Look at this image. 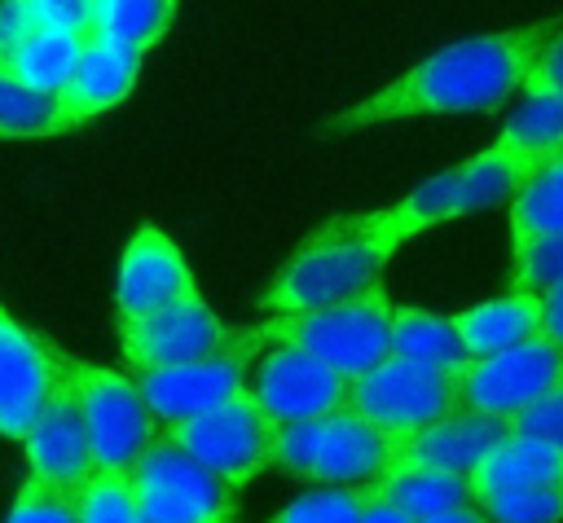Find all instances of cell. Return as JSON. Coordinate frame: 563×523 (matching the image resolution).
<instances>
[{
	"label": "cell",
	"mask_w": 563,
	"mask_h": 523,
	"mask_svg": "<svg viewBox=\"0 0 563 523\" xmlns=\"http://www.w3.org/2000/svg\"><path fill=\"white\" fill-rule=\"evenodd\" d=\"M554 31H563V22H532L519 31H493V35L457 40V44L422 57L413 70H405L383 92L334 114L330 132H352V127L413 119V114L497 110L501 101H510V92H523V79Z\"/></svg>",
	"instance_id": "1"
},
{
	"label": "cell",
	"mask_w": 563,
	"mask_h": 523,
	"mask_svg": "<svg viewBox=\"0 0 563 523\" xmlns=\"http://www.w3.org/2000/svg\"><path fill=\"white\" fill-rule=\"evenodd\" d=\"M391 255L396 242L378 233L374 215H339L295 246L290 264L273 277L260 303L268 312H308L361 299L378 286Z\"/></svg>",
	"instance_id": "2"
},
{
	"label": "cell",
	"mask_w": 563,
	"mask_h": 523,
	"mask_svg": "<svg viewBox=\"0 0 563 523\" xmlns=\"http://www.w3.org/2000/svg\"><path fill=\"white\" fill-rule=\"evenodd\" d=\"M405 453V439L387 435L369 418L339 409L312 422H290L277 435V470L317 488L378 483Z\"/></svg>",
	"instance_id": "3"
},
{
	"label": "cell",
	"mask_w": 563,
	"mask_h": 523,
	"mask_svg": "<svg viewBox=\"0 0 563 523\" xmlns=\"http://www.w3.org/2000/svg\"><path fill=\"white\" fill-rule=\"evenodd\" d=\"M391 299L383 286L365 290L361 299L330 303V308H308V312H273L260 330L264 343L273 347H299L343 378H365L383 360H391Z\"/></svg>",
	"instance_id": "4"
},
{
	"label": "cell",
	"mask_w": 563,
	"mask_h": 523,
	"mask_svg": "<svg viewBox=\"0 0 563 523\" xmlns=\"http://www.w3.org/2000/svg\"><path fill=\"white\" fill-rule=\"evenodd\" d=\"M194 461H202L211 475H220L229 488H246L251 479H260L268 466H277V435L282 422L255 400V391L246 387L242 396L224 400L220 409L189 418V422H172L163 426Z\"/></svg>",
	"instance_id": "5"
},
{
	"label": "cell",
	"mask_w": 563,
	"mask_h": 523,
	"mask_svg": "<svg viewBox=\"0 0 563 523\" xmlns=\"http://www.w3.org/2000/svg\"><path fill=\"white\" fill-rule=\"evenodd\" d=\"M66 369L84 400L97 470H136L141 457L150 453V444L163 435V418L136 387V378H123L114 369L70 360V356H66Z\"/></svg>",
	"instance_id": "6"
},
{
	"label": "cell",
	"mask_w": 563,
	"mask_h": 523,
	"mask_svg": "<svg viewBox=\"0 0 563 523\" xmlns=\"http://www.w3.org/2000/svg\"><path fill=\"white\" fill-rule=\"evenodd\" d=\"M347 409L409 444L413 435H422L427 426H435L462 409L457 374L391 356L378 369H369L365 378H352Z\"/></svg>",
	"instance_id": "7"
},
{
	"label": "cell",
	"mask_w": 563,
	"mask_h": 523,
	"mask_svg": "<svg viewBox=\"0 0 563 523\" xmlns=\"http://www.w3.org/2000/svg\"><path fill=\"white\" fill-rule=\"evenodd\" d=\"M132 475L141 523H233L238 514V488L194 461L167 431L150 444Z\"/></svg>",
	"instance_id": "8"
},
{
	"label": "cell",
	"mask_w": 563,
	"mask_h": 523,
	"mask_svg": "<svg viewBox=\"0 0 563 523\" xmlns=\"http://www.w3.org/2000/svg\"><path fill=\"white\" fill-rule=\"evenodd\" d=\"M457 374V396L466 413H484L497 422H515L523 409H532L541 396H550L563 382V352L545 338L479 356L453 369Z\"/></svg>",
	"instance_id": "9"
},
{
	"label": "cell",
	"mask_w": 563,
	"mask_h": 523,
	"mask_svg": "<svg viewBox=\"0 0 563 523\" xmlns=\"http://www.w3.org/2000/svg\"><path fill=\"white\" fill-rule=\"evenodd\" d=\"M260 347H264L260 330H233L229 343L207 360L154 369V374H132V378L145 391V400L154 404V413L163 418V426H172V422L202 418V413L220 409L224 400L242 396L246 391V365Z\"/></svg>",
	"instance_id": "10"
},
{
	"label": "cell",
	"mask_w": 563,
	"mask_h": 523,
	"mask_svg": "<svg viewBox=\"0 0 563 523\" xmlns=\"http://www.w3.org/2000/svg\"><path fill=\"white\" fill-rule=\"evenodd\" d=\"M119 325V356L128 374H154V369H176L216 356L229 343V325L198 299L172 303L163 312L136 316V321H114Z\"/></svg>",
	"instance_id": "11"
},
{
	"label": "cell",
	"mask_w": 563,
	"mask_h": 523,
	"mask_svg": "<svg viewBox=\"0 0 563 523\" xmlns=\"http://www.w3.org/2000/svg\"><path fill=\"white\" fill-rule=\"evenodd\" d=\"M62 382L66 356L0 308V435L26 444Z\"/></svg>",
	"instance_id": "12"
},
{
	"label": "cell",
	"mask_w": 563,
	"mask_h": 523,
	"mask_svg": "<svg viewBox=\"0 0 563 523\" xmlns=\"http://www.w3.org/2000/svg\"><path fill=\"white\" fill-rule=\"evenodd\" d=\"M198 299V286H194V272L189 264L180 259L176 242L154 229V224H141L128 246H123V259H119V286H114V321H136V316H150V312H163L172 303H189Z\"/></svg>",
	"instance_id": "13"
},
{
	"label": "cell",
	"mask_w": 563,
	"mask_h": 523,
	"mask_svg": "<svg viewBox=\"0 0 563 523\" xmlns=\"http://www.w3.org/2000/svg\"><path fill=\"white\" fill-rule=\"evenodd\" d=\"M251 391L282 426H290V422H312V418L347 409L352 378H343L339 369H330L325 360H317L299 347H273L268 360L260 365Z\"/></svg>",
	"instance_id": "14"
},
{
	"label": "cell",
	"mask_w": 563,
	"mask_h": 523,
	"mask_svg": "<svg viewBox=\"0 0 563 523\" xmlns=\"http://www.w3.org/2000/svg\"><path fill=\"white\" fill-rule=\"evenodd\" d=\"M26 466H31V475H40L48 483H66V488H84L97 470L84 400H79L70 369H66V382L53 391L48 409L40 413L35 431L26 435Z\"/></svg>",
	"instance_id": "15"
},
{
	"label": "cell",
	"mask_w": 563,
	"mask_h": 523,
	"mask_svg": "<svg viewBox=\"0 0 563 523\" xmlns=\"http://www.w3.org/2000/svg\"><path fill=\"white\" fill-rule=\"evenodd\" d=\"M510 435V422L484 418V413H466L457 409L453 418L427 426L422 435H413L400 453L396 466H422V470H449V475H471L501 439Z\"/></svg>",
	"instance_id": "16"
},
{
	"label": "cell",
	"mask_w": 563,
	"mask_h": 523,
	"mask_svg": "<svg viewBox=\"0 0 563 523\" xmlns=\"http://www.w3.org/2000/svg\"><path fill=\"white\" fill-rule=\"evenodd\" d=\"M136 75H141V53L92 35L88 48H84V57H79V70H75L70 88H66L57 101H62V110H66V114L75 119V127H79V123H88V119L114 110V105L132 92Z\"/></svg>",
	"instance_id": "17"
},
{
	"label": "cell",
	"mask_w": 563,
	"mask_h": 523,
	"mask_svg": "<svg viewBox=\"0 0 563 523\" xmlns=\"http://www.w3.org/2000/svg\"><path fill=\"white\" fill-rule=\"evenodd\" d=\"M453 321H457V334H462V347L471 360L497 356V352H510V347L541 338V294L510 290V294L488 299L479 308L453 312Z\"/></svg>",
	"instance_id": "18"
},
{
	"label": "cell",
	"mask_w": 563,
	"mask_h": 523,
	"mask_svg": "<svg viewBox=\"0 0 563 523\" xmlns=\"http://www.w3.org/2000/svg\"><path fill=\"white\" fill-rule=\"evenodd\" d=\"M471 501L501 488H559L563 483V448L528 435H506L471 475Z\"/></svg>",
	"instance_id": "19"
},
{
	"label": "cell",
	"mask_w": 563,
	"mask_h": 523,
	"mask_svg": "<svg viewBox=\"0 0 563 523\" xmlns=\"http://www.w3.org/2000/svg\"><path fill=\"white\" fill-rule=\"evenodd\" d=\"M541 163H545V158H532V154L510 149V145H501V141H493L484 154L457 163V171H462V185H457V215L515 202L519 189L532 180V171H537Z\"/></svg>",
	"instance_id": "20"
},
{
	"label": "cell",
	"mask_w": 563,
	"mask_h": 523,
	"mask_svg": "<svg viewBox=\"0 0 563 523\" xmlns=\"http://www.w3.org/2000/svg\"><path fill=\"white\" fill-rule=\"evenodd\" d=\"M88 40H92V31H35L26 40V48L0 75L18 79V84H26L44 97H62L70 88L75 70H79V57H84Z\"/></svg>",
	"instance_id": "21"
},
{
	"label": "cell",
	"mask_w": 563,
	"mask_h": 523,
	"mask_svg": "<svg viewBox=\"0 0 563 523\" xmlns=\"http://www.w3.org/2000/svg\"><path fill=\"white\" fill-rule=\"evenodd\" d=\"M391 356L396 360H413V365H431V369H457L466 365V347L457 334L453 316L427 312V308H396L391 316Z\"/></svg>",
	"instance_id": "22"
},
{
	"label": "cell",
	"mask_w": 563,
	"mask_h": 523,
	"mask_svg": "<svg viewBox=\"0 0 563 523\" xmlns=\"http://www.w3.org/2000/svg\"><path fill=\"white\" fill-rule=\"evenodd\" d=\"M378 497H387L391 505L409 510L418 523L457 505H475L471 501V479L466 475H449V470H422V466H391L378 483Z\"/></svg>",
	"instance_id": "23"
},
{
	"label": "cell",
	"mask_w": 563,
	"mask_h": 523,
	"mask_svg": "<svg viewBox=\"0 0 563 523\" xmlns=\"http://www.w3.org/2000/svg\"><path fill=\"white\" fill-rule=\"evenodd\" d=\"M457 185H462V171L449 167V171L422 180V185H418L413 193H405L400 202H391V207H383V211H369V215H374L378 233L400 246V242H409L413 233H422V229H431V224L457 220Z\"/></svg>",
	"instance_id": "24"
},
{
	"label": "cell",
	"mask_w": 563,
	"mask_h": 523,
	"mask_svg": "<svg viewBox=\"0 0 563 523\" xmlns=\"http://www.w3.org/2000/svg\"><path fill=\"white\" fill-rule=\"evenodd\" d=\"M563 233V154L545 158L510 202V251Z\"/></svg>",
	"instance_id": "25"
},
{
	"label": "cell",
	"mask_w": 563,
	"mask_h": 523,
	"mask_svg": "<svg viewBox=\"0 0 563 523\" xmlns=\"http://www.w3.org/2000/svg\"><path fill=\"white\" fill-rule=\"evenodd\" d=\"M176 22V0H92V35L132 53L154 48Z\"/></svg>",
	"instance_id": "26"
},
{
	"label": "cell",
	"mask_w": 563,
	"mask_h": 523,
	"mask_svg": "<svg viewBox=\"0 0 563 523\" xmlns=\"http://www.w3.org/2000/svg\"><path fill=\"white\" fill-rule=\"evenodd\" d=\"M75 119L62 110L57 97H44L9 75H0V136L4 141H40L70 132Z\"/></svg>",
	"instance_id": "27"
},
{
	"label": "cell",
	"mask_w": 563,
	"mask_h": 523,
	"mask_svg": "<svg viewBox=\"0 0 563 523\" xmlns=\"http://www.w3.org/2000/svg\"><path fill=\"white\" fill-rule=\"evenodd\" d=\"M501 145L523 149L532 158H554L563 154V97L559 92H541V97H523V105L506 119Z\"/></svg>",
	"instance_id": "28"
},
{
	"label": "cell",
	"mask_w": 563,
	"mask_h": 523,
	"mask_svg": "<svg viewBox=\"0 0 563 523\" xmlns=\"http://www.w3.org/2000/svg\"><path fill=\"white\" fill-rule=\"evenodd\" d=\"M4 523H84V488L48 483L26 470Z\"/></svg>",
	"instance_id": "29"
},
{
	"label": "cell",
	"mask_w": 563,
	"mask_h": 523,
	"mask_svg": "<svg viewBox=\"0 0 563 523\" xmlns=\"http://www.w3.org/2000/svg\"><path fill=\"white\" fill-rule=\"evenodd\" d=\"M369 505V483L361 488H312L282 505L268 523H361Z\"/></svg>",
	"instance_id": "30"
},
{
	"label": "cell",
	"mask_w": 563,
	"mask_h": 523,
	"mask_svg": "<svg viewBox=\"0 0 563 523\" xmlns=\"http://www.w3.org/2000/svg\"><path fill=\"white\" fill-rule=\"evenodd\" d=\"M84 523H141L132 470H92L84 483Z\"/></svg>",
	"instance_id": "31"
},
{
	"label": "cell",
	"mask_w": 563,
	"mask_h": 523,
	"mask_svg": "<svg viewBox=\"0 0 563 523\" xmlns=\"http://www.w3.org/2000/svg\"><path fill=\"white\" fill-rule=\"evenodd\" d=\"M475 505L493 523H559L563 519V483L559 488H501L475 497Z\"/></svg>",
	"instance_id": "32"
},
{
	"label": "cell",
	"mask_w": 563,
	"mask_h": 523,
	"mask_svg": "<svg viewBox=\"0 0 563 523\" xmlns=\"http://www.w3.org/2000/svg\"><path fill=\"white\" fill-rule=\"evenodd\" d=\"M554 286H563V233L510 251V290L545 294Z\"/></svg>",
	"instance_id": "33"
},
{
	"label": "cell",
	"mask_w": 563,
	"mask_h": 523,
	"mask_svg": "<svg viewBox=\"0 0 563 523\" xmlns=\"http://www.w3.org/2000/svg\"><path fill=\"white\" fill-rule=\"evenodd\" d=\"M35 31H92V0H18Z\"/></svg>",
	"instance_id": "34"
},
{
	"label": "cell",
	"mask_w": 563,
	"mask_h": 523,
	"mask_svg": "<svg viewBox=\"0 0 563 523\" xmlns=\"http://www.w3.org/2000/svg\"><path fill=\"white\" fill-rule=\"evenodd\" d=\"M510 435H528V439H545L563 448V382L550 396H541L532 409H523L510 422Z\"/></svg>",
	"instance_id": "35"
},
{
	"label": "cell",
	"mask_w": 563,
	"mask_h": 523,
	"mask_svg": "<svg viewBox=\"0 0 563 523\" xmlns=\"http://www.w3.org/2000/svg\"><path fill=\"white\" fill-rule=\"evenodd\" d=\"M541 92H559L563 97V31L550 35V44L537 53L528 79H523V97H541Z\"/></svg>",
	"instance_id": "36"
},
{
	"label": "cell",
	"mask_w": 563,
	"mask_h": 523,
	"mask_svg": "<svg viewBox=\"0 0 563 523\" xmlns=\"http://www.w3.org/2000/svg\"><path fill=\"white\" fill-rule=\"evenodd\" d=\"M31 35H35V26H31V18L22 13V4H18V0H4V4H0V70H9V62L26 48Z\"/></svg>",
	"instance_id": "37"
},
{
	"label": "cell",
	"mask_w": 563,
	"mask_h": 523,
	"mask_svg": "<svg viewBox=\"0 0 563 523\" xmlns=\"http://www.w3.org/2000/svg\"><path fill=\"white\" fill-rule=\"evenodd\" d=\"M541 338L563 352V286L541 294Z\"/></svg>",
	"instance_id": "38"
},
{
	"label": "cell",
	"mask_w": 563,
	"mask_h": 523,
	"mask_svg": "<svg viewBox=\"0 0 563 523\" xmlns=\"http://www.w3.org/2000/svg\"><path fill=\"white\" fill-rule=\"evenodd\" d=\"M361 523H418L409 510H400V505H391L387 497H378L374 492V483H369V505H365V514H361Z\"/></svg>",
	"instance_id": "39"
},
{
	"label": "cell",
	"mask_w": 563,
	"mask_h": 523,
	"mask_svg": "<svg viewBox=\"0 0 563 523\" xmlns=\"http://www.w3.org/2000/svg\"><path fill=\"white\" fill-rule=\"evenodd\" d=\"M422 523H493L479 505H457V510H444V514H431V519H422Z\"/></svg>",
	"instance_id": "40"
}]
</instances>
